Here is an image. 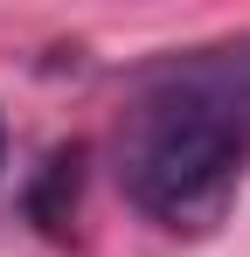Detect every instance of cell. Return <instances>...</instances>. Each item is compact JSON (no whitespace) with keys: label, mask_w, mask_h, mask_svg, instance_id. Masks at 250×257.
<instances>
[{"label":"cell","mask_w":250,"mask_h":257,"mask_svg":"<svg viewBox=\"0 0 250 257\" xmlns=\"http://www.w3.org/2000/svg\"><path fill=\"white\" fill-rule=\"evenodd\" d=\"M243 160H250V104L202 77H174L146 90L118 132V188L132 195V209L188 236L229 215L243 188Z\"/></svg>","instance_id":"cell-1"},{"label":"cell","mask_w":250,"mask_h":257,"mask_svg":"<svg viewBox=\"0 0 250 257\" xmlns=\"http://www.w3.org/2000/svg\"><path fill=\"white\" fill-rule=\"evenodd\" d=\"M0 160H7V132H0Z\"/></svg>","instance_id":"cell-2"}]
</instances>
